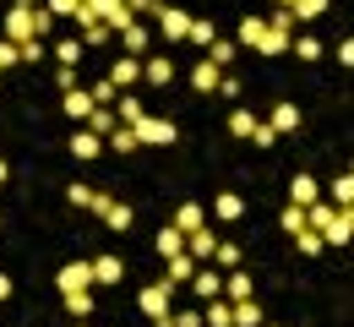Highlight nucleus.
Returning a JSON list of instances; mask_svg holds the SVG:
<instances>
[{
	"label": "nucleus",
	"instance_id": "obj_1",
	"mask_svg": "<svg viewBox=\"0 0 354 327\" xmlns=\"http://www.w3.org/2000/svg\"><path fill=\"white\" fill-rule=\"evenodd\" d=\"M147 17L158 22V39H164V44H180V39L191 33V22H196L191 11H180V6H164V0H158V6L147 11Z\"/></svg>",
	"mask_w": 354,
	"mask_h": 327
},
{
	"label": "nucleus",
	"instance_id": "obj_2",
	"mask_svg": "<svg viewBox=\"0 0 354 327\" xmlns=\"http://www.w3.org/2000/svg\"><path fill=\"white\" fill-rule=\"evenodd\" d=\"M136 306H142V317H153V322H169V311H175V283H147L142 295H136Z\"/></svg>",
	"mask_w": 354,
	"mask_h": 327
},
{
	"label": "nucleus",
	"instance_id": "obj_3",
	"mask_svg": "<svg viewBox=\"0 0 354 327\" xmlns=\"http://www.w3.org/2000/svg\"><path fill=\"white\" fill-rule=\"evenodd\" d=\"M131 131H136L142 147H175V142H180V126H175V120H158V115H142Z\"/></svg>",
	"mask_w": 354,
	"mask_h": 327
},
{
	"label": "nucleus",
	"instance_id": "obj_4",
	"mask_svg": "<svg viewBox=\"0 0 354 327\" xmlns=\"http://www.w3.org/2000/svg\"><path fill=\"white\" fill-rule=\"evenodd\" d=\"M316 234H322V245L344 251V245H349V234H354V207H338V213H333V218H327Z\"/></svg>",
	"mask_w": 354,
	"mask_h": 327
},
{
	"label": "nucleus",
	"instance_id": "obj_5",
	"mask_svg": "<svg viewBox=\"0 0 354 327\" xmlns=\"http://www.w3.org/2000/svg\"><path fill=\"white\" fill-rule=\"evenodd\" d=\"M55 289H60V295H82V289H93V262H66V268L55 273Z\"/></svg>",
	"mask_w": 354,
	"mask_h": 327
},
{
	"label": "nucleus",
	"instance_id": "obj_6",
	"mask_svg": "<svg viewBox=\"0 0 354 327\" xmlns=\"http://www.w3.org/2000/svg\"><path fill=\"white\" fill-rule=\"evenodd\" d=\"M147 44H153V28H147L142 17H136V22H126V28H120V49H126L131 60H142V55H147Z\"/></svg>",
	"mask_w": 354,
	"mask_h": 327
},
{
	"label": "nucleus",
	"instance_id": "obj_7",
	"mask_svg": "<svg viewBox=\"0 0 354 327\" xmlns=\"http://www.w3.org/2000/svg\"><path fill=\"white\" fill-rule=\"evenodd\" d=\"M213 251H218V234L207 230V224H202V230H191V234H185V256H191L196 268H202V262H213Z\"/></svg>",
	"mask_w": 354,
	"mask_h": 327
},
{
	"label": "nucleus",
	"instance_id": "obj_8",
	"mask_svg": "<svg viewBox=\"0 0 354 327\" xmlns=\"http://www.w3.org/2000/svg\"><path fill=\"white\" fill-rule=\"evenodd\" d=\"M71 17H77V28H82V44H109V28H104V17H98L93 6H77Z\"/></svg>",
	"mask_w": 354,
	"mask_h": 327
},
{
	"label": "nucleus",
	"instance_id": "obj_9",
	"mask_svg": "<svg viewBox=\"0 0 354 327\" xmlns=\"http://www.w3.org/2000/svg\"><path fill=\"white\" fill-rule=\"evenodd\" d=\"M191 295H202V300H213V295H223V273L213 268V262H202V268L191 273Z\"/></svg>",
	"mask_w": 354,
	"mask_h": 327
},
{
	"label": "nucleus",
	"instance_id": "obj_10",
	"mask_svg": "<svg viewBox=\"0 0 354 327\" xmlns=\"http://www.w3.org/2000/svg\"><path fill=\"white\" fill-rule=\"evenodd\" d=\"M109 82H115V93H131V82H142V60L120 55V60L109 66Z\"/></svg>",
	"mask_w": 354,
	"mask_h": 327
},
{
	"label": "nucleus",
	"instance_id": "obj_11",
	"mask_svg": "<svg viewBox=\"0 0 354 327\" xmlns=\"http://www.w3.org/2000/svg\"><path fill=\"white\" fill-rule=\"evenodd\" d=\"M213 218L240 224V218H245V196H240V191H218V196H213Z\"/></svg>",
	"mask_w": 354,
	"mask_h": 327
},
{
	"label": "nucleus",
	"instance_id": "obj_12",
	"mask_svg": "<svg viewBox=\"0 0 354 327\" xmlns=\"http://www.w3.org/2000/svg\"><path fill=\"white\" fill-rule=\"evenodd\" d=\"M142 82H153V88H169V82H175V66H169V55H147V60H142Z\"/></svg>",
	"mask_w": 354,
	"mask_h": 327
},
{
	"label": "nucleus",
	"instance_id": "obj_13",
	"mask_svg": "<svg viewBox=\"0 0 354 327\" xmlns=\"http://www.w3.org/2000/svg\"><path fill=\"white\" fill-rule=\"evenodd\" d=\"M267 126H272L278 137H295V131H300V109H295V104L283 98V104H272V115H267Z\"/></svg>",
	"mask_w": 354,
	"mask_h": 327
},
{
	"label": "nucleus",
	"instance_id": "obj_14",
	"mask_svg": "<svg viewBox=\"0 0 354 327\" xmlns=\"http://www.w3.org/2000/svg\"><path fill=\"white\" fill-rule=\"evenodd\" d=\"M169 224H175L180 234H191V230H202V224H207V207H202V202H180Z\"/></svg>",
	"mask_w": 354,
	"mask_h": 327
},
{
	"label": "nucleus",
	"instance_id": "obj_15",
	"mask_svg": "<svg viewBox=\"0 0 354 327\" xmlns=\"http://www.w3.org/2000/svg\"><path fill=\"white\" fill-rule=\"evenodd\" d=\"M6 39H11V44H28V39H33V11H17V6H11V11H6Z\"/></svg>",
	"mask_w": 354,
	"mask_h": 327
},
{
	"label": "nucleus",
	"instance_id": "obj_16",
	"mask_svg": "<svg viewBox=\"0 0 354 327\" xmlns=\"http://www.w3.org/2000/svg\"><path fill=\"white\" fill-rule=\"evenodd\" d=\"M98 153H104V137H93L88 126H77V131H71V158L88 164V158H98Z\"/></svg>",
	"mask_w": 354,
	"mask_h": 327
},
{
	"label": "nucleus",
	"instance_id": "obj_17",
	"mask_svg": "<svg viewBox=\"0 0 354 327\" xmlns=\"http://www.w3.org/2000/svg\"><path fill=\"white\" fill-rule=\"evenodd\" d=\"M120 279H126V262L120 256H93V283L109 289V283H120Z\"/></svg>",
	"mask_w": 354,
	"mask_h": 327
},
{
	"label": "nucleus",
	"instance_id": "obj_18",
	"mask_svg": "<svg viewBox=\"0 0 354 327\" xmlns=\"http://www.w3.org/2000/svg\"><path fill=\"white\" fill-rule=\"evenodd\" d=\"M60 104H66V120H77V126H82V120L93 115V93H88V88H71V93L60 98Z\"/></svg>",
	"mask_w": 354,
	"mask_h": 327
},
{
	"label": "nucleus",
	"instance_id": "obj_19",
	"mask_svg": "<svg viewBox=\"0 0 354 327\" xmlns=\"http://www.w3.org/2000/svg\"><path fill=\"white\" fill-rule=\"evenodd\" d=\"M218 77H223V71L213 66V60H207V55L191 66V88H196V93H213V88H218Z\"/></svg>",
	"mask_w": 354,
	"mask_h": 327
},
{
	"label": "nucleus",
	"instance_id": "obj_20",
	"mask_svg": "<svg viewBox=\"0 0 354 327\" xmlns=\"http://www.w3.org/2000/svg\"><path fill=\"white\" fill-rule=\"evenodd\" d=\"M191 273H196V262H191V256H185V251H175V256H164V279L175 283H191Z\"/></svg>",
	"mask_w": 354,
	"mask_h": 327
},
{
	"label": "nucleus",
	"instance_id": "obj_21",
	"mask_svg": "<svg viewBox=\"0 0 354 327\" xmlns=\"http://www.w3.org/2000/svg\"><path fill=\"white\" fill-rule=\"evenodd\" d=\"M202 327H234V300L213 295V300H207V317H202Z\"/></svg>",
	"mask_w": 354,
	"mask_h": 327
},
{
	"label": "nucleus",
	"instance_id": "obj_22",
	"mask_svg": "<svg viewBox=\"0 0 354 327\" xmlns=\"http://www.w3.org/2000/svg\"><path fill=\"white\" fill-rule=\"evenodd\" d=\"M223 300H251V273H245V268H229V279H223Z\"/></svg>",
	"mask_w": 354,
	"mask_h": 327
},
{
	"label": "nucleus",
	"instance_id": "obj_23",
	"mask_svg": "<svg viewBox=\"0 0 354 327\" xmlns=\"http://www.w3.org/2000/svg\"><path fill=\"white\" fill-rule=\"evenodd\" d=\"M109 109H115V120H120V126H136V120L147 115V109H142V98H136V93H120V104H109Z\"/></svg>",
	"mask_w": 354,
	"mask_h": 327
},
{
	"label": "nucleus",
	"instance_id": "obj_24",
	"mask_svg": "<svg viewBox=\"0 0 354 327\" xmlns=\"http://www.w3.org/2000/svg\"><path fill=\"white\" fill-rule=\"evenodd\" d=\"M316 196H322V191H316V180H310V175H295V180H289V202H295V207H310Z\"/></svg>",
	"mask_w": 354,
	"mask_h": 327
},
{
	"label": "nucleus",
	"instance_id": "obj_25",
	"mask_svg": "<svg viewBox=\"0 0 354 327\" xmlns=\"http://www.w3.org/2000/svg\"><path fill=\"white\" fill-rule=\"evenodd\" d=\"M82 126H88L93 137H109V131H115L120 120H115V109H104V104H93V115H88V120H82Z\"/></svg>",
	"mask_w": 354,
	"mask_h": 327
},
{
	"label": "nucleus",
	"instance_id": "obj_26",
	"mask_svg": "<svg viewBox=\"0 0 354 327\" xmlns=\"http://www.w3.org/2000/svg\"><path fill=\"white\" fill-rule=\"evenodd\" d=\"M234 327H262V306H257V295H251V300H234Z\"/></svg>",
	"mask_w": 354,
	"mask_h": 327
},
{
	"label": "nucleus",
	"instance_id": "obj_27",
	"mask_svg": "<svg viewBox=\"0 0 354 327\" xmlns=\"http://www.w3.org/2000/svg\"><path fill=\"white\" fill-rule=\"evenodd\" d=\"M223 126H229V137H251V126H257V115H251V109H229V120H223Z\"/></svg>",
	"mask_w": 354,
	"mask_h": 327
},
{
	"label": "nucleus",
	"instance_id": "obj_28",
	"mask_svg": "<svg viewBox=\"0 0 354 327\" xmlns=\"http://www.w3.org/2000/svg\"><path fill=\"white\" fill-rule=\"evenodd\" d=\"M234 55H240V44H234V39H213V44H207V60H213V66H229V60H234Z\"/></svg>",
	"mask_w": 354,
	"mask_h": 327
},
{
	"label": "nucleus",
	"instance_id": "obj_29",
	"mask_svg": "<svg viewBox=\"0 0 354 327\" xmlns=\"http://www.w3.org/2000/svg\"><path fill=\"white\" fill-rule=\"evenodd\" d=\"M60 300H66L71 322H88V317H93V295H88V289H82V295H60Z\"/></svg>",
	"mask_w": 354,
	"mask_h": 327
},
{
	"label": "nucleus",
	"instance_id": "obj_30",
	"mask_svg": "<svg viewBox=\"0 0 354 327\" xmlns=\"http://www.w3.org/2000/svg\"><path fill=\"white\" fill-rule=\"evenodd\" d=\"M322 11H327V0H289V17L295 22H316Z\"/></svg>",
	"mask_w": 354,
	"mask_h": 327
},
{
	"label": "nucleus",
	"instance_id": "obj_31",
	"mask_svg": "<svg viewBox=\"0 0 354 327\" xmlns=\"http://www.w3.org/2000/svg\"><path fill=\"white\" fill-rule=\"evenodd\" d=\"M175 251H185V234H180L175 224H164V230H158V256H175Z\"/></svg>",
	"mask_w": 354,
	"mask_h": 327
},
{
	"label": "nucleus",
	"instance_id": "obj_32",
	"mask_svg": "<svg viewBox=\"0 0 354 327\" xmlns=\"http://www.w3.org/2000/svg\"><path fill=\"white\" fill-rule=\"evenodd\" d=\"M257 55H289V33H272L267 28L262 39H257Z\"/></svg>",
	"mask_w": 354,
	"mask_h": 327
},
{
	"label": "nucleus",
	"instance_id": "obj_33",
	"mask_svg": "<svg viewBox=\"0 0 354 327\" xmlns=\"http://www.w3.org/2000/svg\"><path fill=\"white\" fill-rule=\"evenodd\" d=\"M104 142H109L115 153H136V147H142V142H136V131H131V126H115V131H109V137H104Z\"/></svg>",
	"mask_w": 354,
	"mask_h": 327
},
{
	"label": "nucleus",
	"instance_id": "obj_34",
	"mask_svg": "<svg viewBox=\"0 0 354 327\" xmlns=\"http://www.w3.org/2000/svg\"><path fill=\"white\" fill-rule=\"evenodd\" d=\"M333 207H354V175H349V169L333 180Z\"/></svg>",
	"mask_w": 354,
	"mask_h": 327
},
{
	"label": "nucleus",
	"instance_id": "obj_35",
	"mask_svg": "<svg viewBox=\"0 0 354 327\" xmlns=\"http://www.w3.org/2000/svg\"><path fill=\"white\" fill-rule=\"evenodd\" d=\"M262 33H267V22H262V17H245V22H240V39H234V44L257 49V39H262Z\"/></svg>",
	"mask_w": 354,
	"mask_h": 327
},
{
	"label": "nucleus",
	"instance_id": "obj_36",
	"mask_svg": "<svg viewBox=\"0 0 354 327\" xmlns=\"http://www.w3.org/2000/svg\"><path fill=\"white\" fill-rule=\"evenodd\" d=\"M213 262H218V268H240V262H245V245H229V240H218Z\"/></svg>",
	"mask_w": 354,
	"mask_h": 327
},
{
	"label": "nucleus",
	"instance_id": "obj_37",
	"mask_svg": "<svg viewBox=\"0 0 354 327\" xmlns=\"http://www.w3.org/2000/svg\"><path fill=\"white\" fill-rule=\"evenodd\" d=\"M82 49H88V44H77V39H60V44H55V60H60V66H82Z\"/></svg>",
	"mask_w": 354,
	"mask_h": 327
},
{
	"label": "nucleus",
	"instance_id": "obj_38",
	"mask_svg": "<svg viewBox=\"0 0 354 327\" xmlns=\"http://www.w3.org/2000/svg\"><path fill=\"white\" fill-rule=\"evenodd\" d=\"M295 251H306V256H322L327 245H322V234H316V230H300V234H295Z\"/></svg>",
	"mask_w": 354,
	"mask_h": 327
},
{
	"label": "nucleus",
	"instance_id": "obj_39",
	"mask_svg": "<svg viewBox=\"0 0 354 327\" xmlns=\"http://www.w3.org/2000/svg\"><path fill=\"white\" fill-rule=\"evenodd\" d=\"M278 224H283L289 234H300V230H306V207H295V202H289V207L278 213Z\"/></svg>",
	"mask_w": 354,
	"mask_h": 327
},
{
	"label": "nucleus",
	"instance_id": "obj_40",
	"mask_svg": "<svg viewBox=\"0 0 354 327\" xmlns=\"http://www.w3.org/2000/svg\"><path fill=\"white\" fill-rule=\"evenodd\" d=\"M289 49H295L300 60H322V44H316L310 33H300V39H289Z\"/></svg>",
	"mask_w": 354,
	"mask_h": 327
},
{
	"label": "nucleus",
	"instance_id": "obj_41",
	"mask_svg": "<svg viewBox=\"0 0 354 327\" xmlns=\"http://www.w3.org/2000/svg\"><path fill=\"white\" fill-rule=\"evenodd\" d=\"M262 22H267V28H272V33H289V39H295V17H289L283 6H278L272 17H262Z\"/></svg>",
	"mask_w": 354,
	"mask_h": 327
},
{
	"label": "nucleus",
	"instance_id": "obj_42",
	"mask_svg": "<svg viewBox=\"0 0 354 327\" xmlns=\"http://www.w3.org/2000/svg\"><path fill=\"white\" fill-rule=\"evenodd\" d=\"M185 39H191V44H213V39H218V28H213V22H191V33H185Z\"/></svg>",
	"mask_w": 354,
	"mask_h": 327
},
{
	"label": "nucleus",
	"instance_id": "obj_43",
	"mask_svg": "<svg viewBox=\"0 0 354 327\" xmlns=\"http://www.w3.org/2000/svg\"><path fill=\"white\" fill-rule=\"evenodd\" d=\"M251 147H272V142H278V131H272V126H267V120H257V126H251Z\"/></svg>",
	"mask_w": 354,
	"mask_h": 327
},
{
	"label": "nucleus",
	"instance_id": "obj_44",
	"mask_svg": "<svg viewBox=\"0 0 354 327\" xmlns=\"http://www.w3.org/2000/svg\"><path fill=\"white\" fill-rule=\"evenodd\" d=\"M11 66H22V44L0 39V71H11Z\"/></svg>",
	"mask_w": 354,
	"mask_h": 327
},
{
	"label": "nucleus",
	"instance_id": "obj_45",
	"mask_svg": "<svg viewBox=\"0 0 354 327\" xmlns=\"http://www.w3.org/2000/svg\"><path fill=\"white\" fill-rule=\"evenodd\" d=\"M88 93H93V104H104V109H109V104L120 98V93H115V82H109V77H104V82H93Z\"/></svg>",
	"mask_w": 354,
	"mask_h": 327
},
{
	"label": "nucleus",
	"instance_id": "obj_46",
	"mask_svg": "<svg viewBox=\"0 0 354 327\" xmlns=\"http://www.w3.org/2000/svg\"><path fill=\"white\" fill-rule=\"evenodd\" d=\"M213 93H223V98H240V93H245V82H240V77H229V71H223V77H218V88H213Z\"/></svg>",
	"mask_w": 354,
	"mask_h": 327
},
{
	"label": "nucleus",
	"instance_id": "obj_47",
	"mask_svg": "<svg viewBox=\"0 0 354 327\" xmlns=\"http://www.w3.org/2000/svg\"><path fill=\"white\" fill-rule=\"evenodd\" d=\"M93 196H98L93 186H71V191H66V202H71V207H93Z\"/></svg>",
	"mask_w": 354,
	"mask_h": 327
},
{
	"label": "nucleus",
	"instance_id": "obj_48",
	"mask_svg": "<svg viewBox=\"0 0 354 327\" xmlns=\"http://www.w3.org/2000/svg\"><path fill=\"white\" fill-rule=\"evenodd\" d=\"M82 6H93V11H98V17H104V28H109V17H115V11H120V6H126V0H82Z\"/></svg>",
	"mask_w": 354,
	"mask_h": 327
},
{
	"label": "nucleus",
	"instance_id": "obj_49",
	"mask_svg": "<svg viewBox=\"0 0 354 327\" xmlns=\"http://www.w3.org/2000/svg\"><path fill=\"white\" fill-rule=\"evenodd\" d=\"M55 88L71 93V88H77V66H60V71H55Z\"/></svg>",
	"mask_w": 354,
	"mask_h": 327
},
{
	"label": "nucleus",
	"instance_id": "obj_50",
	"mask_svg": "<svg viewBox=\"0 0 354 327\" xmlns=\"http://www.w3.org/2000/svg\"><path fill=\"white\" fill-rule=\"evenodd\" d=\"M77 6H82V0H44V11H49V17H71Z\"/></svg>",
	"mask_w": 354,
	"mask_h": 327
},
{
	"label": "nucleus",
	"instance_id": "obj_51",
	"mask_svg": "<svg viewBox=\"0 0 354 327\" xmlns=\"http://www.w3.org/2000/svg\"><path fill=\"white\" fill-rule=\"evenodd\" d=\"M49 28H55V17H49L44 6H33V39H39V33H49Z\"/></svg>",
	"mask_w": 354,
	"mask_h": 327
},
{
	"label": "nucleus",
	"instance_id": "obj_52",
	"mask_svg": "<svg viewBox=\"0 0 354 327\" xmlns=\"http://www.w3.org/2000/svg\"><path fill=\"white\" fill-rule=\"evenodd\" d=\"M39 60H44V44H39V39H28V44H22V66H39Z\"/></svg>",
	"mask_w": 354,
	"mask_h": 327
},
{
	"label": "nucleus",
	"instance_id": "obj_53",
	"mask_svg": "<svg viewBox=\"0 0 354 327\" xmlns=\"http://www.w3.org/2000/svg\"><path fill=\"white\" fill-rule=\"evenodd\" d=\"M11 6H17V11H33V6H39V0H11Z\"/></svg>",
	"mask_w": 354,
	"mask_h": 327
},
{
	"label": "nucleus",
	"instance_id": "obj_54",
	"mask_svg": "<svg viewBox=\"0 0 354 327\" xmlns=\"http://www.w3.org/2000/svg\"><path fill=\"white\" fill-rule=\"evenodd\" d=\"M6 180H11V164H6V158H0V186H6Z\"/></svg>",
	"mask_w": 354,
	"mask_h": 327
},
{
	"label": "nucleus",
	"instance_id": "obj_55",
	"mask_svg": "<svg viewBox=\"0 0 354 327\" xmlns=\"http://www.w3.org/2000/svg\"><path fill=\"white\" fill-rule=\"evenodd\" d=\"M6 295H11V279H6V273H0V300H6Z\"/></svg>",
	"mask_w": 354,
	"mask_h": 327
},
{
	"label": "nucleus",
	"instance_id": "obj_56",
	"mask_svg": "<svg viewBox=\"0 0 354 327\" xmlns=\"http://www.w3.org/2000/svg\"><path fill=\"white\" fill-rule=\"evenodd\" d=\"M71 327H88V322H71Z\"/></svg>",
	"mask_w": 354,
	"mask_h": 327
},
{
	"label": "nucleus",
	"instance_id": "obj_57",
	"mask_svg": "<svg viewBox=\"0 0 354 327\" xmlns=\"http://www.w3.org/2000/svg\"><path fill=\"white\" fill-rule=\"evenodd\" d=\"M262 327H267V322H262ZM272 327H278V322H272Z\"/></svg>",
	"mask_w": 354,
	"mask_h": 327
},
{
	"label": "nucleus",
	"instance_id": "obj_58",
	"mask_svg": "<svg viewBox=\"0 0 354 327\" xmlns=\"http://www.w3.org/2000/svg\"><path fill=\"white\" fill-rule=\"evenodd\" d=\"M0 77H6V71H0Z\"/></svg>",
	"mask_w": 354,
	"mask_h": 327
}]
</instances>
